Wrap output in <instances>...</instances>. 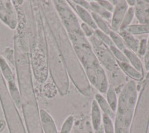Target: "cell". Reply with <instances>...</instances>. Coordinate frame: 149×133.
Returning a JSON list of instances; mask_svg holds the SVG:
<instances>
[{
	"mask_svg": "<svg viewBox=\"0 0 149 133\" xmlns=\"http://www.w3.org/2000/svg\"><path fill=\"white\" fill-rule=\"evenodd\" d=\"M95 133H104L103 126H102V125H101L100 127H99V128H98L97 130H95Z\"/></svg>",
	"mask_w": 149,
	"mask_h": 133,
	"instance_id": "obj_35",
	"label": "cell"
},
{
	"mask_svg": "<svg viewBox=\"0 0 149 133\" xmlns=\"http://www.w3.org/2000/svg\"><path fill=\"white\" fill-rule=\"evenodd\" d=\"M106 100L110 105L112 110L116 113L117 109V104H118V97H117L115 88L112 85H109L106 92Z\"/></svg>",
	"mask_w": 149,
	"mask_h": 133,
	"instance_id": "obj_19",
	"label": "cell"
},
{
	"mask_svg": "<svg viewBox=\"0 0 149 133\" xmlns=\"http://www.w3.org/2000/svg\"><path fill=\"white\" fill-rule=\"evenodd\" d=\"M52 3L90 85L100 93H106L109 87L107 74L93 51L91 43L82 32L76 14L67 1L54 0Z\"/></svg>",
	"mask_w": 149,
	"mask_h": 133,
	"instance_id": "obj_1",
	"label": "cell"
},
{
	"mask_svg": "<svg viewBox=\"0 0 149 133\" xmlns=\"http://www.w3.org/2000/svg\"><path fill=\"white\" fill-rule=\"evenodd\" d=\"M0 19L10 29H15L17 27V13L11 1H0Z\"/></svg>",
	"mask_w": 149,
	"mask_h": 133,
	"instance_id": "obj_8",
	"label": "cell"
},
{
	"mask_svg": "<svg viewBox=\"0 0 149 133\" xmlns=\"http://www.w3.org/2000/svg\"><path fill=\"white\" fill-rule=\"evenodd\" d=\"M127 9H128V5L125 0H120L114 6L113 11L112 14L111 23H110V28L112 31L119 32L121 24Z\"/></svg>",
	"mask_w": 149,
	"mask_h": 133,
	"instance_id": "obj_9",
	"label": "cell"
},
{
	"mask_svg": "<svg viewBox=\"0 0 149 133\" xmlns=\"http://www.w3.org/2000/svg\"><path fill=\"white\" fill-rule=\"evenodd\" d=\"M118 33L120 34V36L123 39L126 47L134 52H137L139 44V40L136 39L134 36L126 33L125 32H121Z\"/></svg>",
	"mask_w": 149,
	"mask_h": 133,
	"instance_id": "obj_16",
	"label": "cell"
},
{
	"mask_svg": "<svg viewBox=\"0 0 149 133\" xmlns=\"http://www.w3.org/2000/svg\"><path fill=\"white\" fill-rule=\"evenodd\" d=\"M58 89L54 85V84L51 83V82H48L45 84L43 87H42V94L48 99H52L57 94H58Z\"/></svg>",
	"mask_w": 149,
	"mask_h": 133,
	"instance_id": "obj_23",
	"label": "cell"
},
{
	"mask_svg": "<svg viewBox=\"0 0 149 133\" xmlns=\"http://www.w3.org/2000/svg\"><path fill=\"white\" fill-rule=\"evenodd\" d=\"M74 118L72 115L68 117L62 125L60 133H70L72 129L73 124H74Z\"/></svg>",
	"mask_w": 149,
	"mask_h": 133,
	"instance_id": "obj_28",
	"label": "cell"
},
{
	"mask_svg": "<svg viewBox=\"0 0 149 133\" xmlns=\"http://www.w3.org/2000/svg\"><path fill=\"white\" fill-rule=\"evenodd\" d=\"M134 14L137 18L139 24L149 23V1L138 0L136 1Z\"/></svg>",
	"mask_w": 149,
	"mask_h": 133,
	"instance_id": "obj_10",
	"label": "cell"
},
{
	"mask_svg": "<svg viewBox=\"0 0 149 133\" xmlns=\"http://www.w3.org/2000/svg\"><path fill=\"white\" fill-rule=\"evenodd\" d=\"M147 50V39L146 38H142L139 41V48H138L137 55L138 56H145Z\"/></svg>",
	"mask_w": 149,
	"mask_h": 133,
	"instance_id": "obj_29",
	"label": "cell"
},
{
	"mask_svg": "<svg viewBox=\"0 0 149 133\" xmlns=\"http://www.w3.org/2000/svg\"><path fill=\"white\" fill-rule=\"evenodd\" d=\"M134 7H130L127 9V12H126L125 15L124 17V19L122 20V24H121L120 29H119V32H123L124 30H125L127 27L130 25L131 22L133 21V19L134 17Z\"/></svg>",
	"mask_w": 149,
	"mask_h": 133,
	"instance_id": "obj_22",
	"label": "cell"
},
{
	"mask_svg": "<svg viewBox=\"0 0 149 133\" xmlns=\"http://www.w3.org/2000/svg\"><path fill=\"white\" fill-rule=\"evenodd\" d=\"M89 41L102 66L103 65L108 71L113 73V76L123 74L109 46L102 42L95 34L89 38Z\"/></svg>",
	"mask_w": 149,
	"mask_h": 133,
	"instance_id": "obj_7",
	"label": "cell"
},
{
	"mask_svg": "<svg viewBox=\"0 0 149 133\" xmlns=\"http://www.w3.org/2000/svg\"><path fill=\"white\" fill-rule=\"evenodd\" d=\"M67 2L70 5V7L72 8V10L76 12V14L83 20V22H84L86 25L90 26L92 29L96 30L97 26L95 25V22H94V20H93V17H92L91 13H90L89 10H86L84 8L76 5V4H74L73 2V1H67Z\"/></svg>",
	"mask_w": 149,
	"mask_h": 133,
	"instance_id": "obj_11",
	"label": "cell"
},
{
	"mask_svg": "<svg viewBox=\"0 0 149 133\" xmlns=\"http://www.w3.org/2000/svg\"><path fill=\"white\" fill-rule=\"evenodd\" d=\"M95 100L98 103L100 109L103 111V114H107L110 118H114L116 117V113L110 108V105L107 102L106 99L100 94H96L95 96Z\"/></svg>",
	"mask_w": 149,
	"mask_h": 133,
	"instance_id": "obj_17",
	"label": "cell"
},
{
	"mask_svg": "<svg viewBox=\"0 0 149 133\" xmlns=\"http://www.w3.org/2000/svg\"><path fill=\"white\" fill-rule=\"evenodd\" d=\"M94 34H95L97 38L100 40L102 42H103L104 44H106L107 46H109V47H110V46H112V45H114L110 36L106 34L105 33H104L103 32H102L101 30H99V29H97L94 32Z\"/></svg>",
	"mask_w": 149,
	"mask_h": 133,
	"instance_id": "obj_27",
	"label": "cell"
},
{
	"mask_svg": "<svg viewBox=\"0 0 149 133\" xmlns=\"http://www.w3.org/2000/svg\"><path fill=\"white\" fill-rule=\"evenodd\" d=\"M40 117L43 133H58L52 117L46 110H40Z\"/></svg>",
	"mask_w": 149,
	"mask_h": 133,
	"instance_id": "obj_12",
	"label": "cell"
},
{
	"mask_svg": "<svg viewBox=\"0 0 149 133\" xmlns=\"http://www.w3.org/2000/svg\"><path fill=\"white\" fill-rule=\"evenodd\" d=\"M43 20L49 26L58 47L68 75L78 90L84 96L91 94V85L79 62L66 29L63 27L52 1H38Z\"/></svg>",
	"mask_w": 149,
	"mask_h": 133,
	"instance_id": "obj_2",
	"label": "cell"
},
{
	"mask_svg": "<svg viewBox=\"0 0 149 133\" xmlns=\"http://www.w3.org/2000/svg\"><path fill=\"white\" fill-rule=\"evenodd\" d=\"M110 37L111 38L112 41H113V43L114 46H116L119 50L121 51H123L125 49H126V46L125 44V42H124L123 39L120 36V34H119L118 32H116L112 31L110 32Z\"/></svg>",
	"mask_w": 149,
	"mask_h": 133,
	"instance_id": "obj_24",
	"label": "cell"
},
{
	"mask_svg": "<svg viewBox=\"0 0 149 133\" xmlns=\"http://www.w3.org/2000/svg\"><path fill=\"white\" fill-rule=\"evenodd\" d=\"M91 119L92 124H93V130H97L102 125V115L101 113V109L98 103L95 100H93L92 102L91 107Z\"/></svg>",
	"mask_w": 149,
	"mask_h": 133,
	"instance_id": "obj_15",
	"label": "cell"
},
{
	"mask_svg": "<svg viewBox=\"0 0 149 133\" xmlns=\"http://www.w3.org/2000/svg\"><path fill=\"white\" fill-rule=\"evenodd\" d=\"M81 28L82 32H83L86 38H90L94 34V29H92L90 26L86 25L84 22L81 23Z\"/></svg>",
	"mask_w": 149,
	"mask_h": 133,
	"instance_id": "obj_30",
	"label": "cell"
},
{
	"mask_svg": "<svg viewBox=\"0 0 149 133\" xmlns=\"http://www.w3.org/2000/svg\"><path fill=\"white\" fill-rule=\"evenodd\" d=\"M90 10H92V12L95 13V14H98L99 17L103 18L106 21L110 20L112 18V13L107 11V10H105L104 8L100 6L97 3V2H90Z\"/></svg>",
	"mask_w": 149,
	"mask_h": 133,
	"instance_id": "obj_20",
	"label": "cell"
},
{
	"mask_svg": "<svg viewBox=\"0 0 149 133\" xmlns=\"http://www.w3.org/2000/svg\"><path fill=\"white\" fill-rule=\"evenodd\" d=\"M15 58L21 106L28 132L43 133L33 85L29 45L26 36L21 34L15 38Z\"/></svg>",
	"mask_w": 149,
	"mask_h": 133,
	"instance_id": "obj_3",
	"label": "cell"
},
{
	"mask_svg": "<svg viewBox=\"0 0 149 133\" xmlns=\"http://www.w3.org/2000/svg\"><path fill=\"white\" fill-rule=\"evenodd\" d=\"M138 98V88L134 80H129L122 88L118 97L115 118V133L129 132Z\"/></svg>",
	"mask_w": 149,
	"mask_h": 133,
	"instance_id": "obj_5",
	"label": "cell"
},
{
	"mask_svg": "<svg viewBox=\"0 0 149 133\" xmlns=\"http://www.w3.org/2000/svg\"><path fill=\"white\" fill-rule=\"evenodd\" d=\"M144 66L145 68H146V70H147L148 72H149V58L144 62Z\"/></svg>",
	"mask_w": 149,
	"mask_h": 133,
	"instance_id": "obj_34",
	"label": "cell"
},
{
	"mask_svg": "<svg viewBox=\"0 0 149 133\" xmlns=\"http://www.w3.org/2000/svg\"><path fill=\"white\" fill-rule=\"evenodd\" d=\"M43 32L46 43V52L47 55L48 70L51 74L53 82L58 89V93L61 96H65L68 94L70 89V78L54 37L44 20Z\"/></svg>",
	"mask_w": 149,
	"mask_h": 133,
	"instance_id": "obj_4",
	"label": "cell"
},
{
	"mask_svg": "<svg viewBox=\"0 0 149 133\" xmlns=\"http://www.w3.org/2000/svg\"><path fill=\"white\" fill-rule=\"evenodd\" d=\"M91 15L93 17V20H94V22H95L97 28H99V30H101L104 33L109 35L110 32H111V28H110V25H109L107 21L104 20L103 18L99 17L98 14H95L93 12L91 13Z\"/></svg>",
	"mask_w": 149,
	"mask_h": 133,
	"instance_id": "obj_21",
	"label": "cell"
},
{
	"mask_svg": "<svg viewBox=\"0 0 149 133\" xmlns=\"http://www.w3.org/2000/svg\"><path fill=\"white\" fill-rule=\"evenodd\" d=\"M123 32H125L126 33L131 34L133 36L143 34H149V23L130 25Z\"/></svg>",
	"mask_w": 149,
	"mask_h": 133,
	"instance_id": "obj_18",
	"label": "cell"
},
{
	"mask_svg": "<svg viewBox=\"0 0 149 133\" xmlns=\"http://www.w3.org/2000/svg\"><path fill=\"white\" fill-rule=\"evenodd\" d=\"M110 50L112 52L114 58H116L117 62H129L128 60L127 59L126 56L123 53V52L119 50L118 48L114 45H112L110 46Z\"/></svg>",
	"mask_w": 149,
	"mask_h": 133,
	"instance_id": "obj_26",
	"label": "cell"
},
{
	"mask_svg": "<svg viewBox=\"0 0 149 133\" xmlns=\"http://www.w3.org/2000/svg\"><path fill=\"white\" fill-rule=\"evenodd\" d=\"M73 2L74 4H76V5L81 6V7L84 8L86 10H90V2H87V1H85V0H74Z\"/></svg>",
	"mask_w": 149,
	"mask_h": 133,
	"instance_id": "obj_32",
	"label": "cell"
},
{
	"mask_svg": "<svg viewBox=\"0 0 149 133\" xmlns=\"http://www.w3.org/2000/svg\"><path fill=\"white\" fill-rule=\"evenodd\" d=\"M149 126V72L137 98L129 133H148Z\"/></svg>",
	"mask_w": 149,
	"mask_h": 133,
	"instance_id": "obj_6",
	"label": "cell"
},
{
	"mask_svg": "<svg viewBox=\"0 0 149 133\" xmlns=\"http://www.w3.org/2000/svg\"><path fill=\"white\" fill-rule=\"evenodd\" d=\"M127 5H130V7H134L136 4V1L135 0H127Z\"/></svg>",
	"mask_w": 149,
	"mask_h": 133,
	"instance_id": "obj_33",
	"label": "cell"
},
{
	"mask_svg": "<svg viewBox=\"0 0 149 133\" xmlns=\"http://www.w3.org/2000/svg\"><path fill=\"white\" fill-rule=\"evenodd\" d=\"M117 64L119 65L121 70L123 73H125L126 75L128 76L129 77H130L134 81H141L144 78V75L139 73L138 70H136L129 62H117Z\"/></svg>",
	"mask_w": 149,
	"mask_h": 133,
	"instance_id": "obj_13",
	"label": "cell"
},
{
	"mask_svg": "<svg viewBox=\"0 0 149 133\" xmlns=\"http://www.w3.org/2000/svg\"><path fill=\"white\" fill-rule=\"evenodd\" d=\"M96 2L98 5L102 6L105 10H107V11L110 12V13L113 11L114 6L110 3V1H107V0H98V1H96Z\"/></svg>",
	"mask_w": 149,
	"mask_h": 133,
	"instance_id": "obj_31",
	"label": "cell"
},
{
	"mask_svg": "<svg viewBox=\"0 0 149 133\" xmlns=\"http://www.w3.org/2000/svg\"><path fill=\"white\" fill-rule=\"evenodd\" d=\"M123 53L126 56L127 59L128 60L129 63L134 66V68L136 70L141 73L142 74L144 75V66H143V64H142V61L138 56L137 54L134 52L131 51L129 49L126 48L123 50Z\"/></svg>",
	"mask_w": 149,
	"mask_h": 133,
	"instance_id": "obj_14",
	"label": "cell"
},
{
	"mask_svg": "<svg viewBox=\"0 0 149 133\" xmlns=\"http://www.w3.org/2000/svg\"><path fill=\"white\" fill-rule=\"evenodd\" d=\"M102 122H103V128L104 133H115L113 123L111 118L107 114H102Z\"/></svg>",
	"mask_w": 149,
	"mask_h": 133,
	"instance_id": "obj_25",
	"label": "cell"
}]
</instances>
